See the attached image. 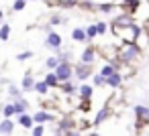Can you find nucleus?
Segmentation results:
<instances>
[{"instance_id":"f257e3e1","label":"nucleus","mask_w":149,"mask_h":136,"mask_svg":"<svg viewBox=\"0 0 149 136\" xmlns=\"http://www.w3.org/2000/svg\"><path fill=\"white\" fill-rule=\"evenodd\" d=\"M70 75H72V69H70L65 63H63V65H59V67H57V71H55V79H63V81H65Z\"/></svg>"},{"instance_id":"f03ea898","label":"nucleus","mask_w":149,"mask_h":136,"mask_svg":"<svg viewBox=\"0 0 149 136\" xmlns=\"http://www.w3.org/2000/svg\"><path fill=\"white\" fill-rule=\"evenodd\" d=\"M135 114L139 116V120H147L149 110H147V108H143V106H135Z\"/></svg>"},{"instance_id":"7ed1b4c3","label":"nucleus","mask_w":149,"mask_h":136,"mask_svg":"<svg viewBox=\"0 0 149 136\" xmlns=\"http://www.w3.org/2000/svg\"><path fill=\"white\" fill-rule=\"evenodd\" d=\"M31 120H33V122H47V120H51V114H47V112H39V114H35Z\"/></svg>"},{"instance_id":"20e7f679","label":"nucleus","mask_w":149,"mask_h":136,"mask_svg":"<svg viewBox=\"0 0 149 136\" xmlns=\"http://www.w3.org/2000/svg\"><path fill=\"white\" fill-rule=\"evenodd\" d=\"M59 43H61V39H59V35H55V33H51V35L47 37V45H51V47H59Z\"/></svg>"},{"instance_id":"39448f33","label":"nucleus","mask_w":149,"mask_h":136,"mask_svg":"<svg viewBox=\"0 0 149 136\" xmlns=\"http://www.w3.org/2000/svg\"><path fill=\"white\" fill-rule=\"evenodd\" d=\"M0 132H2V134H10L13 132V122L10 120H4L2 124H0Z\"/></svg>"},{"instance_id":"423d86ee","label":"nucleus","mask_w":149,"mask_h":136,"mask_svg":"<svg viewBox=\"0 0 149 136\" xmlns=\"http://www.w3.org/2000/svg\"><path fill=\"white\" fill-rule=\"evenodd\" d=\"M104 81H106L108 85H112V87H116V85L120 83V75H118V73H112V75H110L108 79H104Z\"/></svg>"},{"instance_id":"0eeeda50","label":"nucleus","mask_w":149,"mask_h":136,"mask_svg":"<svg viewBox=\"0 0 149 136\" xmlns=\"http://www.w3.org/2000/svg\"><path fill=\"white\" fill-rule=\"evenodd\" d=\"M92 59H94V51L88 49V51L82 53V61H84V63H92Z\"/></svg>"},{"instance_id":"6e6552de","label":"nucleus","mask_w":149,"mask_h":136,"mask_svg":"<svg viewBox=\"0 0 149 136\" xmlns=\"http://www.w3.org/2000/svg\"><path fill=\"white\" fill-rule=\"evenodd\" d=\"M21 124L25 126V128H29V126H33V120H31V116H27V114H21Z\"/></svg>"},{"instance_id":"1a4fd4ad","label":"nucleus","mask_w":149,"mask_h":136,"mask_svg":"<svg viewBox=\"0 0 149 136\" xmlns=\"http://www.w3.org/2000/svg\"><path fill=\"white\" fill-rule=\"evenodd\" d=\"M25 108H27V104H25V102H17V104L13 106V110H15L17 114H23V112H25Z\"/></svg>"},{"instance_id":"9d476101","label":"nucleus","mask_w":149,"mask_h":136,"mask_svg":"<svg viewBox=\"0 0 149 136\" xmlns=\"http://www.w3.org/2000/svg\"><path fill=\"white\" fill-rule=\"evenodd\" d=\"M74 39H76V41H84V39H86V33H84L82 29H76V31H74Z\"/></svg>"},{"instance_id":"9b49d317","label":"nucleus","mask_w":149,"mask_h":136,"mask_svg":"<svg viewBox=\"0 0 149 136\" xmlns=\"http://www.w3.org/2000/svg\"><path fill=\"white\" fill-rule=\"evenodd\" d=\"M114 73V67H110V65H106L104 69H102V73H100V77H110Z\"/></svg>"},{"instance_id":"f8f14e48","label":"nucleus","mask_w":149,"mask_h":136,"mask_svg":"<svg viewBox=\"0 0 149 136\" xmlns=\"http://www.w3.org/2000/svg\"><path fill=\"white\" fill-rule=\"evenodd\" d=\"M88 75H90V69H88V67H80V69H78V77H80V79H86Z\"/></svg>"},{"instance_id":"ddd939ff","label":"nucleus","mask_w":149,"mask_h":136,"mask_svg":"<svg viewBox=\"0 0 149 136\" xmlns=\"http://www.w3.org/2000/svg\"><path fill=\"white\" fill-rule=\"evenodd\" d=\"M43 83L49 87V85H55V83H57V79H55V75H53V73H49V75L45 77V81H43Z\"/></svg>"},{"instance_id":"4468645a","label":"nucleus","mask_w":149,"mask_h":136,"mask_svg":"<svg viewBox=\"0 0 149 136\" xmlns=\"http://www.w3.org/2000/svg\"><path fill=\"white\" fill-rule=\"evenodd\" d=\"M80 93H82L84 98H90V95H92V87H90V85H82V87H80Z\"/></svg>"},{"instance_id":"2eb2a0df","label":"nucleus","mask_w":149,"mask_h":136,"mask_svg":"<svg viewBox=\"0 0 149 136\" xmlns=\"http://www.w3.org/2000/svg\"><path fill=\"white\" fill-rule=\"evenodd\" d=\"M8 33H10L8 25H4L2 29H0V39H2V41H6V39H8Z\"/></svg>"},{"instance_id":"dca6fc26","label":"nucleus","mask_w":149,"mask_h":136,"mask_svg":"<svg viewBox=\"0 0 149 136\" xmlns=\"http://www.w3.org/2000/svg\"><path fill=\"white\" fill-rule=\"evenodd\" d=\"M23 87H25V89H31V87H33V79H31V75H27V77H25Z\"/></svg>"},{"instance_id":"f3484780","label":"nucleus","mask_w":149,"mask_h":136,"mask_svg":"<svg viewBox=\"0 0 149 136\" xmlns=\"http://www.w3.org/2000/svg\"><path fill=\"white\" fill-rule=\"evenodd\" d=\"M35 89H37L39 93H45V91H47V85H45V83L41 81V83H37V85H35Z\"/></svg>"},{"instance_id":"a211bd4d","label":"nucleus","mask_w":149,"mask_h":136,"mask_svg":"<svg viewBox=\"0 0 149 136\" xmlns=\"http://www.w3.org/2000/svg\"><path fill=\"white\" fill-rule=\"evenodd\" d=\"M106 114H108V112H106V110H102V112H100V114L96 116V124H100V122H102V120L106 118Z\"/></svg>"},{"instance_id":"6ab92c4d","label":"nucleus","mask_w":149,"mask_h":136,"mask_svg":"<svg viewBox=\"0 0 149 136\" xmlns=\"http://www.w3.org/2000/svg\"><path fill=\"white\" fill-rule=\"evenodd\" d=\"M25 8V0H17L15 2V10H23Z\"/></svg>"},{"instance_id":"aec40b11","label":"nucleus","mask_w":149,"mask_h":136,"mask_svg":"<svg viewBox=\"0 0 149 136\" xmlns=\"http://www.w3.org/2000/svg\"><path fill=\"white\" fill-rule=\"evenodd\" d=\"M94 29H96V33H104V31H106V25H104V23H98Z\"/></svg>"},{"instance_id":"412c9836","label":"nucleus","mask_w":149,"mask_h":136,"mask_svg":"<svg viewBox=\"0 0 149 136\" xmlns=\"http://www.w3.org/2000/svg\"><path fill=\"white\" fill-rule=\"evenodd\" d=\"M47 67H57V59L55 57H49L47 59Z\"/></svg>"},{"instance_id":"4be33fe9","label":"nucleus","mask_w":149,"mask_h":136,"mask_svg":"<svg viewBox=\"0 0 149 136\" xmlns=\"http://www.w3.org/2000/svg\"><path fill=\"white\" fill-rule=\"evenodd\" d=\"M94 35H96V29H94V27H88V31H86V39H88V37H94Z\"/></svg>"},{"instance_id":"5701e85b","label":"nucleus","mask_w":149,"mask_h":136,"mask_svg":"<svg viewBox=\"0 0 149 136\" xmlns=\"http://www.w3.org/2000/svg\"><path fill=\"white\" fill-rule=\"evenodd\" d=\"M63 91H68V93H72V91H74V87H72V83H68V81H65V85H63Z\"/></svg>"},{"instance_id":"b1692460","label":"nucleus","mask_w":149,"mask_h":136,"mask_svg":"<svg viewBox=\"0 0 149 136\" xmlns=\"http://www.w3.org/2000/svg\"><path fill=\"white\" fill-rule=\"evenodd\" d=\"M4 114H6V116H13V114H15L13 106H6V108H4Z\"/></svg>"},{"instance_id":"393cba45","label":"nucleus","mask_w":149,"mask_h":136,"mask_svg":"<svg viewBox=\"0 0 149 136\" xmlns=\"http://www.w3.org/2000/svg\"><path fill=\"white\" fill-rule=\"evenodd\" d=\"M94 83H96V85H100V83H104V77H100V75H96V77H94Z\"/></svg>"},{"instance_id":"a878e982","label":"nucleus","mask_w":149,"mask_h":136,"mask_svg":"<svg viewBox=\"0 0 149 136\" xmlns=\"http://www.w3.org/2000/svg\"><path fill=\"white\" fill-rule=\"evenodd\" d=\"M41 134H43V128H41V126H37V128H35V132H33V136H41Z\"/></svg>"},{"instance_id":"bb28decb","label":"nucleus","mask_w":149,"mask_h":136,"mask_svg":"<svg viewBox=\"0 0 149 136\" xmlns=\"http://www.w3.org/2000/svg\"><path fill=\"white\" fill-rule=\"evenodd\" d=\"M100 8H102L104 12H108V10H112V6H110V4H100Z\"/></svg>"},{"instance_id":"cd10ccee","label":"nucleus","mask_w":149,"mask_h":136,"mask_svg":"<svg viewBox=\"0 0 149 136\" xmlns=\"http://www.w3.org/2000/svg\"><path fill=\"white\" fill-rule=\"evenodd\" d=\"M29 57H31V53H29V51H27V53H23V55H19V59H21V61H23V59H29Z\"/></svg>"},{"instance_id":"c85d7f7f","label":"nucleus","mask_w":149,"mask_h":136,"mask_svg":"<svg viewBox=\"0 0 149 136\" xmlns=\"http://www.w3.org/2000/svg\"><path fill=\"white\" fill-rule=\"evenodd\" d=\"M127 2H129L131 6H139V0H127Z\"/></svg>"},{"instance_id":"c756f323","label":"nucleus","mask_w":149,"mask_h":136,"mask_svg":"<svg viewBox=\"0 0 149 136\" xmlns=\"http://www.w3.org/2000/svg\"><path fill=\"white\" fill-rule=\"evenodd\" d=\"M68 136H80V134H76V132H70V134H68Z\"/></svg>"},{"instance_id":"7c9ffc66","label":"nucleus","mask_w":149,"mask_h":136,"mask_svg":"<svg viewBox=\"0 0 149 136\" xmlns=\"http://www.w3.org/2000/svg\"><path fill=\"white\" fill-rule=\"evenodd\" d=\"M0 19H2V10H0Z\"/></svg>"}]
</instances>
